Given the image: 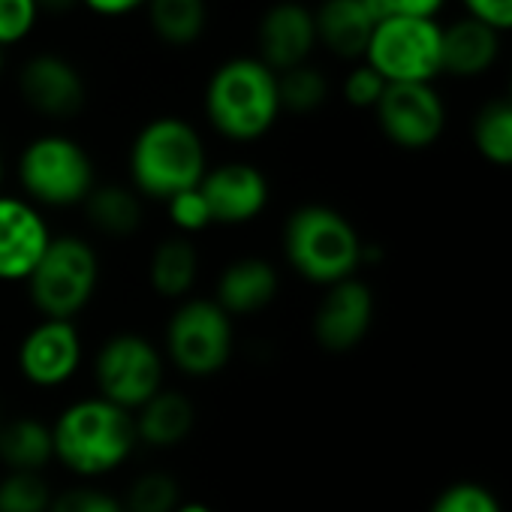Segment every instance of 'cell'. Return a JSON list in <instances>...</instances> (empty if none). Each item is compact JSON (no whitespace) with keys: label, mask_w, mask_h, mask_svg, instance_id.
Masks as SVG:
<instances>
[{"label":"cell","mask_w":512,"mask_h":512,"mask_svg":"<svg viewBox=\"0 0 512 512\" xmlns=\"http://www.w3.org/2000/svg\"><path fill=\"white\" fill-rule=\"evenodd\" d=\"M166 214H169L172 226L178 229V235H187V238L214 223L211 211H208V202H205L199 187L181 190L172 199H166Z\"/></svg>","instance_id":"cell-30"},{"label":"cell","mask_w":512,"mask_h":512,"mask_svg":"<svg viewBox=\"0 0 512 512\" xmlns=\"http://www.w3.org/2000/svg\"><path fill=\"white\" fill-rule=\"evenodd\" d=\"M208 154L199 130L175 115L148 121L130 145V181L139 196L166 202L181 190L199 187Z\"/></svg>","instance_id":"cell-4"},{"label":"cell","mask_w":512,"mask_h":512,"mask_svg":"<svg viewBox=\"0 0 512 512\" xmlns=\"http://www.w3.org/2000/svg\"><path fill=\"white\" fill-rule=\"evenodd\" d=\"M281 244L296 275L320 287L356 278V269L365 263V241L356 226L338 208L320 202L299 205L287 217Z\"/></svg>","instance_id":"cell-3"},{"label":"cell","mask_w":512,"mask_h":512,"mask_svg":"<svg viewBox=\"0 0 512 512\" xmlns=\"http://www.w3.org/2000/svg\"><path fill=\"white\" fill-rule=\"evenodd\" d=\"M145 10L157 40H163L172 49H187L199 43L208 25L205 0H148Z\"/></svg>","instance_id":"cell-24"},{"label":"cell","mask_w":512,"mask_h":512,"mask_svg":"<svg viewBox=\"0 0 512 512\" xmlns=\"http://www.w3.org/2000/svg\"><path fill=\"white\" fill-rule=\"evenodd\" d=\"M40 4L37 0H0V49H13L25 43L37 22H40Z\"/></svg>","instance_id":"cell-29"},{"label":"cell","mask_w":512,"mask_h":512,"mask_svg":"<svg viewBox=\"0 0 512 512\" xmlns=\"http://www.w3.org/2000/svg\"><path fill=\"white\" fill-rule=\"evenodd\" d=\"M37 4H40V13L64 16V13H70L73 7H79V0H37Z\"/></svg>","instance_id":"cell-37"},{"label":"cell","mask_w":512,"mask_h":512,"mask_svg":"<svg viewBox=\"0 0 512 512\" xmlns=\"http://www.w3.org/2000/svg\"><path fill=\"white\" fill-rule=\"evenodd\" d=\"M163 377V353L139 332H118L106 338L94 356L97 395L127 413H136L145 401H151L163 389Z\"/></svg>","instance_id":"cell-9"},{"label":"cell","mask_w":512,"mask_h":512,"mask_svg":"<svg viewBox=\"0 0 512 512\" xmlns=\"http://www.w3.org/2000/svg\"><path fill=\"white\" fill-rule=\"evenodd\" d=\"M431 512H503L500 500L479 482H455L434 500Z\"/></svg>","instance_id":"cell-31"},{"label":"cell","mask_w":512,"mask_h":512,"mask_svg":"<svg viewBox=\"0 0 512 512\" xmlns=\"http://www.w3.org/2000/svg\"><path fill=\"white\" fill-rule=\"evenodd\" d=\"M19 94L37 115L52 121L76 118L88 100L82 70L58 52H37L22 64Z\"/></svg>","instance_id":"cell-11"},{"label":"cell","mask_w":512,"mask_h":512,"mask_svg":"<svg viewBox=\"0 0 512 512\" xmlns=\"http://www.w3.org/2000/svg\"><path fill=\"white\" fill-rule=\"evenodd\" d=\"M79 4L100 19H121L136 10H145L148 0H79Z\"/></svg>","instance_id":"cell-36"},{"label":"cell","mask_w":512,"mask_h":512,"mask_svg":"<svg viewBox=\"0 0 512 512\" xmlns=\"http://www.w3.org/2000/svg\"><path fill=\"white\" fill-rule=\"evenodd\" d=\"M278 94H281V112L311 115L326 106L329 79L314 64H302L287 73H278Z\"/></svg>","instance_id":"cell-26"},{"label":"cell","mask_w":512,"mask_h":512,"mask_svg":"<svg viewBox=\"0 0 512 512\" xmlns=\"http://www.w3.org/2000/svg\"><path fill=\"white\" fill-rule=\"evenodd\" d=\"M25 284L43 320H73L97 293L100 256L79 235H55Z\"/></svg>","instance_id":"cell-6"},{"label":"cell","mask_w":512,"mask_h":512,"mask_svg":"<svg viewBox=\"0 0 512 512\" xmlns=\"http://www.w3.org/2000/svg\"><path fill=\"white\" fill-rule=\"evenodd\" d=\"M374 323V293L365 281L347 278L326 287L314 311V338L329 353H347L365 341Z\"/></svg>","instance_id":"cell-16"},{"label":"cell","mask_w":512,"mask_h":512,"mask_svg":"<svg viewBox=\"0 0 512 512\" xmlns=\"http://www.w3.org/2000/svg\"><path fill=\"white\" fill-rule=\"evenodd\" d=\"M473 148L494 166H512V100H488L470 127Z\"/></svg>","instance_id":"cell-25"},{"label":"cell","mask_w":512,"mask_h":512,"mask_svg":"<svg viewBox=\"0 0 512 512\" xmlns=\"http://www.w3.org/2000/svg\"><path fill=\"white\" fill-rule=\"evenodd\" d=\"M175 512H214V509L208 503H199V500H187V503L181 500Z\"/></svg>","instance_id":"cell-38"},{"label":"cell","mask_w":512,"mask_h":512,"mask_svg":"<svg viewBox=\"0 0 512 512\" xmlns=\"http://www.w3.org/2000/svg\"><path fill=\"white\" fill-rule=\"evenodd\" d=\"M52 238L55 235L34 202L0 193V281H28Z\"/></svg>","instance_id":"cell-13"},{"label":"cell","mask_w":512,"mask_h":512,"mask_svg":"<svg viewBox=\"0 0 512 512\" xmlns=\"http://www.w3.org/2000/svg\"><path fill=\"white\" fill-rule=\"evenodd\" d=\"M317 46L344 61H362L374 28L380 25L368 0H320L314 10Z\"/></svg>","instance_id":"cell-18"},{"label":"cell","mask_w":512,"mask_h":512,"mask_svg":"<svg viewBox=\"0 0 512 512\" xmlns=\"http://www.w3.org/2000/svg\"><path fill=\"white\" fill-rule=\"evenodd\" d=\"M19 184L37 208H73L97 187V169L82 142L64 133L31 139L16 163Z\"/></svg>","instance_id":"cell-5"},{"label":"cell","mask_w":512,"mask_h":512,"mask_svg":"<svg viewBox=\"0 0 512 512\" xmlns=\"http://www.w3.org/2000/svg\"><path fill=\"white\" fill-rule=\"evenodd\" d=\"M383 91H386L383 76H380L377 70H371L365 61L356 64V67L347 73V79H344V100H347L353 109H374V106L380 103Z\"/></svg>","instance_id":"cell-33"},{"label":"cell","mask_w":512,"mask_h":512,"mask_svg":"<svg viewBox=\"0 0 512 512\" xmlns=\"http://www.w3.org/2000/svg\"><path fill=\"white\" fill-rule=\"evenodd\" d=\"M151 287L160 299L169 302H184L190 299L196 281H199V250L187 235H169L163 238L148 266Z\"/></svg>","instance_id":"cell-21"},{"label":"cell","mask_w":512,"mask_h":512,"mask_svg":"<svg viewBox=\"0 0 512 512\" xmlns=\"http://www.w3.org/2000/svg\"><path fill=\"white\" fill-rule=\"evenodd\" d=\"M281 290L278 269L263 256H238L232 260L214 287V302L229 317H250L266 311Z\"/></svg>","instance_id":"cell-17"},{"label":"cell","mask_w":512,"mask_h":512,"mask_svg":"<svg viewBox=\"0 0 512 512\" xmlns=\"http://www.w3.org/2000/svg\"><path fill=\"white\" fill-rule=\"evenodd\" d=\"M94 229L112 238H127L142 226V196L124 184H97L82 202Z\"/></svg>","instance_id":"cell-23"},{"label":"cell","mask_w":512,"mask_h":512,"mask_svg":"<svg viewBox=\"0 0 512 512\" xmlns=\"http://www.w3.org/2000/svg\"><path fill=\"white\" fill-rule=\"evenodd\" d=\"M16 365L37 389H55L76 377L82 365V335L73 320H40L19 344Z\"/></svg>","instance_id":"cell-12"},{"label":"cell","mask_w":512,"mask_h":512,"mask_svg":"<svg viewBox=\"0 0 512 512\" xmlns=\"http://www.w3.org/2000/svg\"><path fill=\"white\" fill-rule=\"evenodd\" d=\"M55 491L43 473L7 470L0 479V512H49Z\"/></svg>","instance_id":"cell-27"},{"label":"cell","mask_w":512,"mask_h":512,"mask_svg":"<svg viewBox=\"0 0 512 512\" xmlns=\"http://www.w3.org/2000/svg\"><path fill=\"white\" fill-rule=\"evenodd\" d=\"M0 73H4V49H0Z\"/></svg>","instance_id":"cell-40"},{"label":"cell","mask_w":512,"mask_h":512,"mask_svg":"<svg viewBox=\"0 0 512 512\" xmlns=\"http://www.w3.org/2000/svg\"><path fill=\"white\" fill-rule=\"evenodd\" d=\"M509 100H512V76H509Z\"/></svg>","instance_id":"cell-41"},{"label":"cell","mask_w":512,"mask_h":512,"mask_svg":"<svg viewBox=\"0 0 512 512\" xmlns=\"http://www.w3.org/2000/svg\"><path fill=\"white\" fill-rule=\"evenodd\" d=\"M503 37L488 25L461 16L443 25V73L455 79H479L494 70Z\"/></svg>","instance_id":"cell-19"},{"label":"cell","mask_w":512,"mask_h":512,"mask_svg":"<svg viewBox=\"0 0 512 512\" xmlns=\"http://www.w3.org/2000/svg\"><path fill=\"white\" fill-rule=\"evenodd\" d=\"M464 16L488 25L491 31L512 34V0H461Z\"/></svg>","instance_id":"cell-34"},{"label":"cell","mask_w":512,"mask_h":512,"mask_svg":"<svg viewBox=\"0 0 512 512\" xmlns=\"http://www.w3.org/2000/svg\"><path fill=\"white\" fill-rule=\"evenodd\" d=\"M121 503L127 512H175L181 503V488L172 473L148 470L130 482Z\"/></svg>","instance_id":"cell-28"},{"label":"cell","mask_w":512,"mask_h":512,"mask_svg":"<svg viewBox=\"0 0 512 512\" xmlns=\"http://www.w3.org/2000/svg\"><path fill=\"white\" fill-rule=\"evenodd\" d=\"M374 115L383 136L404 151L431 148L446 130V103L434 85H386Z\"/></svg>","instance_id":"cell-10"},{"label":"cell","mask_w":512,"mask_h":512,"mask_svg":"<svg viewBox=\"0 0 512 512\" xmlns=\"http://www.w3.org/2000/svg\"><path fill=\"white\" fill-rule=\"evenodd\" d=\"M166 359L187 377L220 374L235 347L232 317L214 299H184L172 311L163 335Z\"/></svg>","instance_id":"cell-8"},{"label":"cell","mask_w":512,"mask_h":512,"mask_svg":"<svg viewBox=\"0 0 512 512\" xmlns=\"http://www.w3.org/2000/svg\"><path fill=\"white\" fill-rule=\"evenodd\" d=\"M4 172H7L4 169V154H0V187H4Z\"/></svg>","instance_id":"cell-39"},{"label":"cell","mask_w":512,"mask_h":512,"mask_svg":"<svg viewBox=\"0 0 512 512\" xmlns=\"http://www.w3.org/2000/svg\"><path fill=\"white\" fill-rule=\"evenodd\" d=\"M136 440L154 449H172L184 443L196 425V407L187 395L160 389L151 401H145L133 413Z\"/></svg>","instance_id":"cell-20"},{"label":"cell","mask_w":512,"mask_h":512,"mask_svg":"<svg viewBox=\"0 0 512 512\" xmlns=\"http://www.w3.org/2000/svg\"><path fill=\"white\" fill-rule=\"evenodd\" d=\"M386 85H434L443 76V25L437 19H383L362 58Z\"/></svg>","instance_id":"cell-7"},{"label":"cell","mask_w":512,"mask_h":512,"mask_svg":"<svg viewBox=\"0 0 512 512\" xmlns=\"http://www.w3.org/2000/svg\"><path fill=\"white\" fill-rule=\"evenodd\" d=\"M55 461L52 425L34 416L0 422V464L7 470L43 473Z\"/></svg>","instance_id":"cell-22"},{"label":"cell","mask_w":512,"mask_h":512,"mask_svg":"<svg viewBox=\"0 0 512 512\" xmlns=\"http://www.w3.org/2000/svg\"><path fill=\"white\" fill-rule=\"evenodd\" d=\"M278 73L256 55H235L205 82V118L229 142H256L281 118Z\"/></svg>","instance_id":"cell-1"},{"label":"cell","mask_w":512,"mask_h":512,"mask_svg":"<svg viewBox=\"0 0 512 512\" xmlns=\"http://www.w3.org/2000/svg\"><path fill=\"white\" fill-rule=\"evenodd\" d=\"M49 512H127V509H124L121 497H115L103 488L76 485V488L55 494Z\"/></svg>","instance_id":"cell-32"},{"label":"cell","mask_w":512,"mask_h":512,"mask_svg":"<svg viewBox=\"0 0 512 512\" xmlns=\"http://www.w3.org/2000/svg\"><path fill=\"white\" fill-rule=\"evenodd\" d=\"M383 19L404 16V19H437L449 0H377Z\"/></svg>","instance_id":"cell-35"},{"label":"cell","mask_w":512,"mask_h":512,"mask_svg":"<svg viewBox=\"0 0 512 512\" xmlns=\"http://www.w3.org/2000/svg\"><path fill=\"white\" fill-rule=\"evenodd\" d=\"M55 461L82 479L106 476L118 470L136 449L133 413L115 407L112 401L91 395L79 398L61 410L52 425Z\"/></svg>","instance_id":"cell-2"},{"label":"cell","mask_w":512,"mask_h":512,"mask_svg":"<svg viewBox=\"0 0 512 512\" xmlns=\"http://www.w3.org/2000/svg\"><path fill=\"white\" fill-rule=\"evenodd\" d=\"M256 58L269 64L275 73H287L293 67L311 64L317 49V25L314 10L299 0H278L256 25Z\"/></svg>","instance_id":"cell-14"},{"label":"cell","mask_w":512,"mask_h":512,"mask_svg":"<svg viewBox=\"0 0 512 512\" xmlns=\"http://www.w3.org/2000/svg\"><path fill=\"white\" fill-rule=\"evenodd\" d=\"M199 190L208 202L211 220L220 226H241L256 220L269 205V178L253 163L232 160L205 172Z\"/></svg>","instance_id":"cell-15"}]
</instances>
